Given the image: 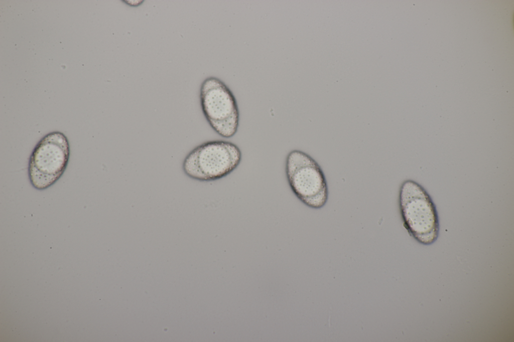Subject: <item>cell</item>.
<instances>
[{
	"instance_id": "obj_1",
	"label": "cell",
	"mask_w": 514,
	"mask_h": 342,
	"mask_svg": "<svg viewBox=\"0 0 514 342\" xmlns=\"http://www.w3.org/2000/svg\"><path fill=\"white\" fill-rule=\"evenodd\" d=\"M399 209L404 226L420 243L428 245L437 239L439 217L436 206L426 190L411 180L402 184L399 195Z\"/></svg>"
},
{
	"instance_id": "obj_2",
	"label": "cell",
	"mask_w": 514,
	"mask_h": 342,
	"mask_svg": "<svg viewBox=\"0 0 514 342\" xmlns=\"http://www.w3.org/2000/svg\"><path fill=\"white\" fill-rule=\"evenodd\" d=\"M241 158V151L234 143L223 140L208 141L197 145L187 154L182 163V170L191 179L214 181L234 170Z\"/></svg>"
},
{
	"instance_id": "obj_3",
	"label": "cell",
	"mask_w": 514,
	"mask_h": 342,
	"mask_svg": "<svg viewBox=\"0 0 514 342\" xmlns=\"http://www.w3.org/2000/svg\"><path fill=\"white\" fill-rule=\"evenodd\" d=\"M285 172L291 190L304 205L314 209L326 205L327 181L321 166L312 157L300 150H291L286 157Z\"/></svg>"
},
{
	"instance_id": "obj_4",
	"label": "cell",
	"mask_w": 514,
	"mask_h": 342,
	"mask_svg": "<svg viewBox=\"0 0 514 342\" xmlns=\"http://www.w3.org/2000/svg\"><path fill=\"white\" fill-rule=\"evenodd\" d=\"M69 157L66 135L60 131L47 134L36 144L29 158L28 172L31 185L38 190L53 185L65 171Z\"/></svg>"
},
{
	"instance_id": "obj_5",
	"label": "cell",
	"mask_w": 514,
	"mask_h": 342,
	"mask_svg": "<svg viewBox=\"0 0 514 342\" xmlns=\"http://www.w3.org/2000/svg\"><path fill=\"white\" fill-rule=\"evenodd\" d=\"M199 97L203 114L213 130L224 138L233 136L238 130L239 112L228 87L220 79L208 77L201 84Z\"/></svg>"
}]
</instances>
